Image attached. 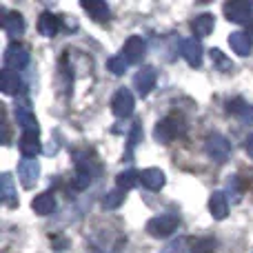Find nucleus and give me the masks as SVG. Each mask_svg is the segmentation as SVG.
<instances>
[{
    "label": "nucleus",
    "instance_id": "nucleus-20",
    "mask_svg": "<svg viewBox=\"0 0 253 253\" xmlns=\"http://www.w3.org/2000/svg\"><path fill=\"white\" fill-rule=\"evenodd\" d=\"M20 87H22V83H20V78H18V74L13 69L4 67V69L0 71V89H2V93L16 96V93L20 91Z\"/></svg>",
    "mask_w": 253,
    "mask_h": 253
},
{
    "label": "nucleus",
    "instance_id": "nucleus-9",
    "mask_svg": "<svg viewBox=\"0 0 253 253\" xmlns=\"http://www.w3.org/2000/svg\"><path fill=\"white\" fill-rule=\"evenodd\" d=\"M98 173V167H93L91 160H78L76 162V178H74V189L83 191L93 182V175Z\"/></svg>",
    "mask_w": 253,
    "mask_h": 253
},
{
    "label": "nucleus",
    "instance_id": "nucleus-18",
    "mask_svg": "<svg viewBox=\"0 0 253 253\" xmlns=\"http://www.w3.org/2000/svg\"><path fill=\"white\" fill-rule=\"evenodd\" d=\"M229 44H231V49L238 56H249L253 51V40L245 31H233V34L229 36Z\"/></svg>",
    "mask_w": 253,
    "mask_h": 253
},
{
    "label": "nucleus",
    "instance_id": "nucleus-5",
    "mask_svg": "<svg viewBox=\"0 0 253 253\" xmlns=\"http://www.w3.org/2000/svg\"><path fill=\"white\" fill-rule=\"evenodd\" d=\"M224 16L231 22L245 25L253 16V2L251 0H233V2H227L224 4Z\"/></svg>",
    "mask_w": 253,
    "mask_h": 253
},
{
    "label": "nucleus",
    "instance_id": "nucleus-1",
    "mask_svg": "<svg viewBox=\"0 0 253 253\" xmlns=\"http://www.w3.org/2000/svg\"><path fill=\"white\" fill-rule=\"evenodd\" d=\"M184 131H187V125H184L182 118H178V116H167V118H162L160 123L156 125L153 138L160 144H171L178 135H182Z\"/></svg>",
    "mask_w": 253,
    "mask_h": 253
},
{
    "label": "nucleus",
    "instance_id": "nucleus-13",
    "mask_svg": "<svg viewBox=\"0 0 253 253\" xmlns=\"http://www.w3.org/2000/svg\"><path fill=\"white\" fill-rule=\"evenodd\" d=\"M227 109H229V114H233L238 120H242L245 125L253 123V105H249L245 98H233V100H229Z\"/></svg>",
    "mask_w": 253,
    "mask_h": 253
},
{
    "label": "nucleus",
    "instance_id": "nucleus-15",
    "mask_svg": "<svg viewBox=\"0 0 253 253\" xmlns=\"http://www.w3.org/2000/svg\"><path fill=\"white\" fill-rule=\"evenodd\" d=\"M83 9L89 13V16L93 18L96 22H107L111 18V9L107 2H102V0H83Z\"/></svg>",
    "mask_w": 253,
    "mask_h": 253
},
{
    "label": "nucleus",
    "instance_id": "nucleus-11",
    "mask_svg": "<svg viewBox=\"0 0 253 253\" xmlns=\"http://www.w3.org/2000/svg\"><path fill=\"white\" fill-rule=\"evenodd\" d=\"M202 53H205V49H202V42L198 38L182 40V58L191 67H200L202 65Z\"/></svg>",
    "mask_w": 253,
    "mask_h": 253
},
{
    "label": "nucleus",
    "instance_id": "nucleus-25",
    "mask_svg": "<svg viewBox=\"0 0 253 253\" xmlns=\"http://www.w3.org/2000/svg\"><path fill=\"white\" fill-rule=\"evenodd\" d=\"M138 182H140V173L135 169L120 171V173L116 175V184H118V189H123V191H129V189H133Z\"/></svg>",
    "mask_w": 253,
    "mask_h": 253
},
{
    "label": "nucleus",
    "instance_id": "nucleus-6",
    "mask_svg": "<svg viewBox=\"0 0 253 253\" xmlns=\"http://www.w3.org/2000/svg\"><path fill=\"white\" fill-rule=\"evenodd\" d=\"M133 107H135L133 93H131L126 87L118 89V91H116V96L111 98V111H114L118 118H129V116L133 114Z\"/></svg>",
    "mask_w": 253,
    "mask_h": 253
},
{
    "label": "nucleus",
    "instance_id": "nucleus-2",
    "mask_svg": "<svg viewBox=\"0 0 253 253\" xmlns=\"http://www.w3.org/2000/svg\"><path fill=\"white\" fill-rule=\"evenodd\" d=\"M180 227V215L175 211H167L156 218H151L147 222V233L151 238H169L173 231H178Z\"/></svg>",
    "mask_w": 253,
    "mask_h": 253
},
{
    "label": "nucleus",
    "instance_id": "nucleus-12",
    "mask_svg": "<svg viewBox=\"0 0 253 253\" xmlns=\"http://www.w3.org/2000/svg\"><path fill=\"white\" fill-rule=\"evenodd\" d=\"M16 120H18V125L22 126V131H36V133H40V125H38V120H36L34 111H31L29 102L16 105Z\"/></svg>",
    "mask_w": 253,
    "mask_h": 253
},
{
    "label": "nucleus",
    "instance_id": "nucleus-30",
    "mask_svg": "<svg viewBox=\"0 0 253 253\" xmlns=\"http://www.w3.org/2000/svg\"><path fill=\"white\" fill-rule=\"evenodd\" d=\"M140 138H142V125L135 123L133 129H131V133H129V158H131V151H133V147L140 142Z\"/></svg>",
    "mask_w": 253,
    "mask_h": 253
},
{
    "label": "nucleus",
    "instance_id": "nucleus-27",
    "mask_svg": "<svg viewBox=\"0 0 253 253\" xmlns=\"http://www.w3.org/2000/svg\"><path fill=\"white\" fill-rule=\"evenodd\" d=\"M215 247H218V242L213 238H198V240L191 242L189 253H213Z\"/></svg>",
    "mask_w": 253,
    "mask_h": 253
},
{
    "label": "nucleus",
    "instance_id": "nucleus-23",
    "mask_svg": "<svg viewBox=\"0 0 253 253\" xmlns=\"http://www.w3.org/2000/svg\"><path fill=\"white\" fill-rule=\"evenodd\" d=\"M38 31L44 36V38H53L60 31V18L53 16L51 11H44L38 20Z\"/></svg>",
    "mask_w": 253,
    "mask_h": 253
},
{
    "label": "nucleus",
    "instance_id": "nucleus-22",
    "mask_svg": "<svg viewBox=\"0 0 253 253\" xmlns=\"http://www.w3.org/2000/svg\"><path fill=\"white\" fill-rule=\"evenodd\" d=\"M2 29L7 31L11 38L20 36L22 31H25V18H22V13H18V11H4Z\"/></svg>",
    "mask_w": 253,
    "mask_h": 253
},
{
    "label": "nucleus",
    "instance_id": "nucleus-24",
    "mask_svg": "<svg viewBox=\"0 0 253 253\" xmlns=\"http://www.w3.org/2000/svg\"><path fill=\"white\" fill-rule=\"evenodd\" d=\"M209 211L215 220H224L229 213V202H227V196L222 191H213L209 198Z\"/></svg>",
    "mask_w": 253,
    "mask_h": 253
},
{
    "label": "nucleus",
    "instance_id": "nucleus-3",
    "mask_svg": "<svg viewBox=\"0 0 253 253\" xmlns=\"http://www.w3.org/2000/svg\"><path fill=\"white\" fill-rule=\"evenodd\" d=\"M205 151L211 160L215 162H227L229 153H231V142L224 138L222 133H211L205 142Z\"/></svg>",
    "mask_w": 253,
    "mask_h": 253
},
{
    "label": "nucleus",
    "instance_id": "nucleus-4",
    "mask_svg": "<svg viewBox=\"0 0 253 253\" xmlns=\"http://www.w3.org/2000/svg\"><path fill=\"white\" fill-rule=\"evenodd\" d=\"M29 47L22 42H11L7 49H4V65L7 69H25L29 65Z\"/></svg>",
    "mask_w": 253,
    "mask_h": 253
},
{
    "label": "nucleus",
    "instance_id": "nucleus-26",
    "mask_svg": "<svg viewBox=\"0 0 253 253\" xmlns=\"http://www.w3.org/2000/svg\"><path fill=\"white\" fill-rule=\"evenodd\" d=\"M123 202H125V191H123V189H111V191H107L105 198H102V207H105V209H109V211L118 209Z\"/></svg>",
    "mask_w": 253,
    "mask_h": 253
},
{
    "label": "nucleus",
    "instance_id": "nucleus-21",
    "mask_svg": "<svg viewBox=\"0 0 253 253\" xmlns=\"http://www.w3.org/2000/svg\"><path fill=\"white\" fill-rule=\"evenodd\" d=\"M31 209H34L38 215H49V213H53V209H56V196H53L51 191L38 193V196L31 200Z\"/></svg>",
    "mask_w": 253,
    "mask_h": 253
},
{
    "label": "nucleus",
    "instance_id": "nucleus-31",
    "mask_svg": "<svg viewBox=\"0 0 253 253\" xmlns=\"http://www.w3.org/2000/svg\"><path fill=\"white\" fill-rule=\"evenodd\" d=\"M184 238H178V240H173V242H169V245L165 247L160 253H182V247H184Z\"/></svg>",
    "mask_w": 253,
    "mask_h": 253
},
{
    "label": "nucleus",
    "instance_id": "nucleus-29",
    "mask_svg": "<svg viewBox=\"0 0 253 253\" xmlns=\"http://www.w3.org/2000/svg\"><path fill=\"white\" fill-rule=\"evenodd\" d=\"M107 67H109V71L114 76H123L126 71V67H129V62L125 60V56H114V58H109Z\"/></svg>",
    "mask_w": 253,
    "mask_h": 253
},
{
    "label": "nucleus",
    "instance_id": "nucleus-7",
    "mask_svg": "<svg viewBox=\"0 0 253 253\" xmlns=\"http://www.w3.org/2000/svg\"><path fill=\"white\" fill-rule=\"evenodd\" d=\"M156 80H158V71L153 67H142L138 74L133 76V87L138 89L140 98H147L151 93V89L156 87Z\"/></svg>",
    "mask_w": 253,
    "mask_h": 253
},
{
    "label": "nucleus",
    "instance_id": "nucleus-16",
    "mask_svg": "<svg viewBox=\"0 0 253 253\" xmlns=\"http://www.w3.org/2000/svg\"><path fill=\"white\" fill-rule=\"evenodd\" d=\"M0 198H2V205L13 209L18 207V196H16V187H13V178L9 173L0 175Z\"/></svg>",
    "mask_w": 253,
    "mask_h": 253
},
{
    "label": "nucleus",
    "instance_id": "nucleus-14",
    "mask_svg": "<svg viewBox=\"0 0 253 253\" xmlns=\"http://www.w3.org/2000/svg\"><path fill=\"white\" fill-rule=\"evenodd\" d=\"M18 147H20V153L25 158H36L40 153V133H36V131H22Z\"/></svg>",
    "mask_w": 253,
    "mask_h": 253
},
{
    "label": "nucleus",
    "instance_id": "nucleus-19",
    "mask_svg": "<svg viewBox=\"0 0 253 253\" xmlns=\"http://www.w3.org/2000/svg\"><path fill=\"white\" fill-rule=\"evenodd\" d=\"M140 182H142L149 191H160V189L165 187L167 178H165V173H162L160 169L151 167V169H144L142 173H140Z\"/></svg>",
    "mask_w": 253,
    "mask_h": 253
},
{
    "label": "nucleus",
    "instance_id": "nucleus-28",
    "mask_svg": "<svg viewBox=\"0 0 253 253\" xmlns=\"http://www.w3.org/2000/svg\"><path fill=\"white\" fill-rule=\"evenodd\" d=\"M211 60H213L215 69L222 71V74H229V71H233V62L227 60V58L222 56V51H220V49H211Z\"/></svg>",
    "mask_w": 253,
    "mask_h": 253
},
{
    "label": "nucleus",
    "instance_id": "nucleus-32",
    "mask_svg": "<svg viewBox=\"0 0 253 253\" xmlns=\"http://www.w3.org/2000/svg\"><path fill=\"white\" fill-rule=\"evenodd\" d=\"M245 151L249 153V158H253V133L247 135V140H245Z\"/></svg>",
    "mask_w": 253,
    "mask_h": 253
},
{
    "label": "nucleus",
    "instance_id": "nucleus-10",
    "mask_svg": "<svg viewBox=\"0 0 253 253\" xmlns=\"http://www.w3.org/2000/svg\"><path fill=\"white\" fill-rule=\"evenodd\" d=\"M125 60L129 62V65H135V62H140L144 58V53H147V42H144L142 36H131L129 40L125 42Z\"/></svg>",
    "mask_w": 253,
    "mask_h": 253
},
{
    "label": "nucleus",
    "instance_id": "nucleus-17",
    "mask_svg": "<svg viewBox=\"0 0 253 253\" xmlns=\"http://www.w3.org/2000/svg\"><path fill=\"white\" fill-rule=\"evenodd\" d=\"M213 27H215V18L211 16V13H200V16H196L191 20V31L198 40L207 38V36L213 31Z\"/></svg>",
    "mask_w": 253,
    "mask_h": 253
},
{
    "label": "nucleus",
    "instance_id": "nucleus-8",
    "mask_svg": "<svg viewBox=\"0 0 253 253\" xmlns=\"http://www.w3.org/2000/svg\"><path fill=\"white\" fill-rule=\"evenodd\" d=\"M18 175H20V182L25 189H31L40 178V162L36 158H25V160L18 165Z\"/></svg>",
    "mask_w": 253,
    "mask_h": 253
}]
</instances>
